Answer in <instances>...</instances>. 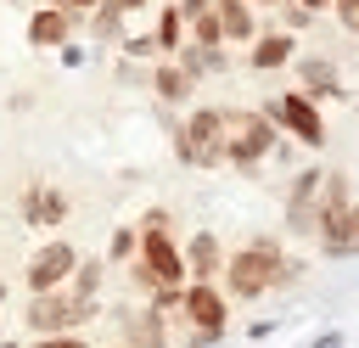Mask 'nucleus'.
I'll list each match as a JSON object with an SVG mask.
<instances>
[{"label": "nucleus", "mask_w": 359, "mask_h": 348, "mask_svg": "<svg viewBox=\"0 0 359 348\" xmlns=\"http://www.w3.org/2000/svg\"><path fill=\"white\" fill-rule=\"evenodd\" d=\"M112 6H118V11H140L146 0H112Z\"/></svg>", "instance_id": "c756f323"}, {"label": "nucleus", "mask_w": 359, "mask_h": 348, "mask_svg": "<svg viewBox=\"0 0 359 348\" xmlns=\"http://www.w3.org/2000/svg\"><path fill=\"white\" fill-rule=\"evenodd\" d=\"M90 28H95V39H118V34H123V11H118L112 0H95V6H90Z\"/></svg>", "instance_id": "aec40b11"}, {"label": "nucleus", "mask_w": 359, "mask_h": 348, "mask_svg": "<svg viewBox=\"0 0 359 348\" xmlns=\"http://www.w3.org/2000/svg\"><path fill=\"white\" fill-rule=\"evenodd\" d=\"M331 0H297V11H325Z\"/></svg>", "instance_id": "c85d7f7f"}, {"label": "nucleus", "mask_w": 359, "mask_h": 348, "mask_svg": "<svg viewBox=\"0 0 359 348\" xmlns=\"http://www.w3.org/2000/svg\"><path fill=\"white\" fill-rule=\"evenodd\" d=\"M213 0H180V17H196V11H208Z\"/></svg>", "instance_id": "bb28decb"}, {"label": "nucleus", "mask_w": 359, "mask_h": 348, "mask_svg": "<svg viewBox=\"0 0 359 348\" xmlns=\"http://www.w3.org/2000/svg\"><path fill=\"white\" fill-rule=\"evenodd\" d=\"M73 264H79L73 241H45V247L28 258L22 281H28V292H34V297H39V292H62V286H67V275H73Z\"/></svg>", "instance_id": "6e6552de"}, {"label": "nucleus", "mask_w": 359, "mask_h": 348, "mask_svg": "<svg viewBox=\"0 0 359 348\" xmlns=\"http://www.w3.org/2000/svg\"><path fill=\"white\" fill-rule=\"evenodd\" d=\"M151 90H157L163 101H174V107L191 101V79H185L180 67H157V73H151Z\"/></svg>", "instance_id": "a211bd4d"}, {"label": "nucleus", "mask_w": 359, "mask_h": 348, "mask_svg": "<svg viewBox=\"0 0 359 348\" xmlns=\"http://www.w3.org/2000/svg\"><path fill=\"white\" fill-rule=\"evenodd\" d=\"M314 230H320V247H325V258H337V264H342V258L353 253L359 219H353V180H348V174H320Z\"/></svg>", "instance_id": "f257e3e1"}, {"label": "nucleus", "mask_w": 359, "mask_h": 348, "mask_svg": "<svg viewBox=\"0 0 359 348\" xmlns=\"http://www.w3.org/2000/svg\"><path fill=\"white\" fill-rule=\"evenodd\" d=\"M297 73H303V90H297L303 101H314V95H342V79H337V67H331L325 56H309Z\"/></svg>", "instance_id": "2eb2a0df"}, {"label": "nucleus", "mask_w": 359, "mask_h": 348, "mask_svg": "<svg viewBox=\"0 0 359 348\" xmlns=\"http://www.w3.org/2000/svg\"><path fill=\"white\" fill-rule=\"evenodd\" d=\"M135 281L140 286H185V258L168 241V230H140L135 236Z\"/></svg>", "instance_id": "39448f33"}, {"label": "nucleus", "mask_w": 359, "mask_h": 348, "mask_svg": "<svg viewBox=\"0 0 359 348\" xmlns=\"http://www.w3.org/2000/svg\"><path fill=\"white\" fill-rule=\"evenodd\" d=\"M22 213H28L34 225H62V219H67V196L50 191V185H34V191L22 196Z\"/></svg>", "instance_id": "dca6fc26"}, {"label": "nucleus", "mask_w": 359, "mask_h": 348, "mask_svg": "<svg viewBox=\"0 0 359 348\" xmlns=\"http://www.w3.org/2000/svg\"><path fill=\"white\" fill-rule=\"evenodd\" d=\"M101 275H107V258H79L73 275H67V281L79 286L73 297H95V292H101Z\"/></svg>", "instance_id": "6ab92c4d"}, {"label": "nucleus", "mask_w": 359, "mask_h": 348, "mask_svg": "<svg viewBox=\"0 0 359 348\" xmlns=\"http://www.w3.org/2000/svg\"><path fill=\"white\" fill-rule=\"evenodd\" d=\"M56 6H62V11H90L95 0H56Z\"/></svg>", "instance_id": "cd10ccee"}, {"label": "nucleus", "mask_w": 359, "mask_h": 348, "mask_svg": "<svg viewBox=\"0 0 359 348\" xmlns=\"http://www.w3.org/2000/svg\"><path fill=\"white\" fill-rule=\"evenodd\" d=\"M337 6V17H342V28H353L359 22V0H331Z\"/></svg>", "instance_id": "a878e982"}, {"label": "nucleus", "mask_w": 359, "mask_h": 348, "mask_svg": "<svg viewBox=\"0 0 359 348\" xmlns=\"http://www.w3.org/2000/svg\"><path fill=\"white\" fill-rule=\"evenodd\" d=\"M39 348H90V342L73 337V331H50V337H39Z\"/></svg>", "instance_id": "5701e85b"}, {"label": "nucleus", "mask_w": 359, "mask_h": 348, "mask_svg": "<svg viewBox=\"0 0 359 348\" xmlns=\"http://www.w3.org/2000/svg\"><path fill=\"white\" fill-rule=\"evenodd\" d=\"M151 45H157V51H180V45H185V17H180V6H168V11L157 17Z\"/></svg>", "instance_id": "f3484780"}, {"label": "nucleus", "mask_w": 359, "mask_h": 348, "mask_svg": "<svg viewBox=\"0 0 359 348\" xmlns=\"http://www.w3.org/2000/svg\"><path fill=\"white\" fill-rule=\"evenodd\" d=\"M67 34H73V17H67L62 6H39V11L28 17V39H34V45H45V51L67 45Z\"/></svg>", "instance_id": "9b49d317"}, {"label": "nucleus", "mask_w": 359, "mask_h": 348, "mask_svg": "<svg viewBox=\"0 0 359 348\" xmlns=\"http://www.w3.org/2000/svg\"><path fill=\"white\" fill-rule=\"evenodd\" d=\"M280 146V129L269 123V112H230L224 118V163L252 168L258 157H269Z\"/></svg>", "instance_id": "7ed1b4c3"}, {"label": "nucleus", "mask_w": 359, "mask_h": 348, "mask_svg": "<svg viewBox=\"0 0 359 348\" xmlns=\"http://www.w3.org/2000/svg\"><path fill=\"white\" fill-rule=\"evenodd\" d=\"M297 281V264H286V253L275 241H252L241 247L236 258H224V286L230 297H264L269 286H286Z\"/></svg>", "instance_id": "f03ea898"}, {"label": "nucleus", "mask_w": 359, "mask_h": 348, "mask_svg": "<svg viewBox=\"0 0 359 348\" xmlns=\"http://www.w3.org/2000/svg\"><path fill=\"white\" fill-rule=\"evenodd\" d=\"M247 45H252V51H247V62H252L258 73L286 67V62H292V51H297V39H292V34H280V28H275V34H252Z\"/></svg>", "instance_id": "f8f14e48"}, {"label": "nucleus", "mask_w": 359, "mask_h": 348, "mask_svg": "<svg viewBox=\"0 0 359 348\" xmlns=\"http://www.w3.org/2000/svg\"><path fill=\"white\" fill-rule=\"evenodd\" d=\"M213 17H219V34H224V39H236V45H247V39L258 34V22H252L247 0H213Z\"/></svg>", "instance_id": "4468645a"}, {"label": "nucleus", "mask_w": 359, "mask_h": 348, "mask_svg": "<svg viewBox=\"0 0 359 348\" xmlns=\"http://www.w3.org/2000/svg\"><path fill=\"white\" fill-rule=\"evenodd\" d=\"M123 51H129V56H151L157 45H151V34H129V39H123Z\"/></svg>", "instance_id": "b1692460"}, {"label": "nucleus", "mask_w": 359, "mask_h": 348, "mask_svg": "<svg viewBox=\"0 0 359 348\" xmlns=\"http://www.w3.org/2000/svg\"><path fill=\"white\" fill-rule=\"evenodd\" d=\"M0 348H17V342H0Z\"/></svg>", "instance_id": "2f4dec72"}, {"label": "nucleus", "mask_w": 359, "mask_h": 348, "mask_svg": "<svg viewBox=\"0 0 359 348\" xmlns=\"http://www.w3.org/2000/svg\"><path fill=\"white\" fill-rule=\"evenodd\" d=\"M101 303L95 297H62V292H39L34 303H28V326L39 331V337H50V331H73L79 320H90Z\"/></svg>", "instance_id": "0eeeda50"}, {"label": "nucleus", "mask_w": 359, "mask_h": 348, "mask_svg": "<svg viewBox=\"0 0 359 348\" xmlns=\"http://www.w3.org/2000/svg\"><path fill=\"white\" fill-rule=\"evenodd\" d=\"M180 258H185V275H191V281H208V275L224 269V247H219L213 230H196V236L180 247Z\"/></svg>", "instance_id": "9d476101"}, {"label": "nucleus", "mask_w": 359, "mask_h": 348, "mask_svg": "<svg viewBox=\"0 0 359 348\" xmlns=\"http://www.w3.org/2000/svg\"><path fill=\"white\" fill-rule=\"evenodd\" d=\"M320 174H325V168H303V174L292 180V208H286V213H292V219H286L292 230H314V191H320Z\"/></svg>", "instance_id": "ddd939ff"}, {"label": "nucleus", "mask_w": 359, "mask_h": 348, "mask_svg": "<svg viewBox=\"0 0 359 348\" xmlns=\"http://www.w3.org/2000/svg\"><path fill=\"white\" fill-rule=\"evenodd\" d=\"M135 348H168V337H163V314H157V309H146V314L135 320Z\"/></svg>", "instance_id": "4be33fe9"}, {"label": "nucleus", "mask_w": 359, "mask_h": 348, "mask_svg": "<svg viewBox=\"0 0 359 348\" xmlns=\"http://www.w3.org/2000/svg\"><path fill=\"white\" fill-rule=\"evenodd\" d=\"M269 6H280V0H269Z\"/></svg>", "instance_id": "473e14b6"}, {"label": "nucleus", "mask_w": 359, "mask_h": 348, "mask_svg": "<svg viewBox=\"0 0 359 348\" xmlns=\"http://www.w3.org/2000/svg\"><path fill=\"white\" fill-rule=\"evenodd\" d=\"M112 258H135V230H118L112 236Z\"/></svg>", "instance_id": "393cba45"}, {"label": "nucleus", "mask_w": 359, "mask_h": 348, "mask_svg": "<svg viewBox=\"0 0 359 348\" xmlns=\"http://www.w3.org/2000/svg\"><path fill=\"white\" fill-rule=\"evenodd\" d=\"M180 314H185V326L196 331V342H213V337L224 331V320H230V303H224L208 281H191V286H180Z\"/></svg>", "instance_id": "423d86ee"}, {"label": "nucleus", "mask_w": 359, "mask_h": 348, "mask_svg": "<svg viewBox=\"0 0 359 348\" xmlns=\"http://www.w3.org/2000/svg\"><path fill=\"white\" fill-rule=\"evenodd\" d=\"M191 45H202V51H219V45H224V34H219V17H213V6L191 17Z\"/></svg>", "instance_id": "412c9836"}, {"label": "nucleus", "mask_w": 359, "mask_h": 348, "mask_svg": "<svg viewBox=\"0 0 359 348\" xmlns=\"http://www.w3.org/2000/svg\"><path fill=\"white\" fill-rule=\"evenodd\" d=\"M174 152H180L191 168H213V163H224V112L196 107V112L174 129Z\"/></svg>", "instance_id": "20e7f679"}, {"label": "nucleus", "mask_w": 359, "mask_h": 348, "mask_svg": "<svg viewBox=\"0 0 359 348\" xmlns=\"http://www.w3.org/2000/svg\"><path fill=\"white\" fill-rule=\"evenodd\" d=\"M0 303H6V286H0Z\"/></svg>", "instance_id": "7c9ffc66"}, {"label": "nucleus", "mask_w": 359, "mask_h": 348, "mask_svg": "<svg viewBox=\"0 0 359 348\" xmlns=\"http://www.w3.org/2000/svg\"><path fill=\"white\" fill-rule=\"evenodd\" d=\"M269 118H275L286 135H297L303 146H314V152L325 146V118H320V107H314V101H303L297 90H286V95L269 107Z\"/></svg>", "instance_id": "1a4fd4ad"}]
</instances>
